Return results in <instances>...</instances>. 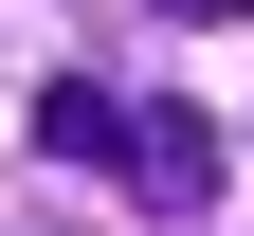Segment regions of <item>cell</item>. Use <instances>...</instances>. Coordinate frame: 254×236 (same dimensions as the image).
<instances>
[{
    "label": "cell",
    "mask_w": 254,
    "mask_h": 236,
    "mask_svg": "<svg viewBox=\"0 0 254 236\" xmlns=\"http://www.w3.org/2000/svg\"><path fill=\"white\" fill-rule=\"evenodd\" d=\"M127 182L164 200V218H200V200H218V127L200 109H127Z\"/></svg>",
    "instance_id": "cell-1"
},
{
    "label": "cell",
    "mask_w": 254,
    "mask_h": 236,
    "mask_svg": "<svg viewBox=\"0 0 254 236\" xmlns=\"http://www.w3.org/2000/svg\"><path fill=\"white\" fill-rule=\"evenodd\" d=\"M37 146H55V163H127V91L55 73V91H37Z\"/></svg>",
    "instance_id": "cell-2"
},
{
    "label": "cell",
    "mask_w": 254,
    "mask_h": 236,
    "mask_svg": "<svg viewBox=\"0 0 254 236\" xmlns=\"http://www.w3.org/2000/svg\"><path fill=\"white\" fill-rule=\"evenodd\" d=\"M145 18H236V0H145Z\"/></svg>",
    "instance_id": "cell-3"
}]
</instances>
